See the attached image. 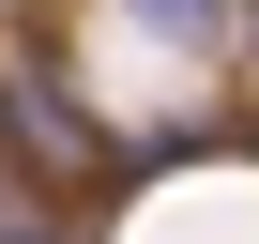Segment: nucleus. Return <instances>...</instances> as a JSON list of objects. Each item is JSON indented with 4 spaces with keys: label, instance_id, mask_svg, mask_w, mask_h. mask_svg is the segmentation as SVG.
Returning <instances> with one entry per match:
<instances>
[{
    "label": "nucleus",
    "instance_id": "obj_1",
    "mask_svg": "<svg viewBox=\"0 0 259 244\" xmlns=\"http://www.w3.org/2000/svg\"><path fill=\"white\" fill-rule=\"evenodd\" d=\"M138 31H168V46H229V0H122Z\"/></svg>",
    "mask_w": 259,
    "mask_h": 244
},
{
    "label": "nucleus",
    "instance_id": "obj_2",
    "mask_svg": "<svg viewBox=\"0 0 259 244\" xmlns=\"http://www.w3.org/2000/svg\"><path fill=\"white\" fill-rule=\"evenodd\" d=\"M244 16H259V0H244Z\"/></svg>",
    "mask_w": 259,
    "mask_h": 244
}]
</instances>
